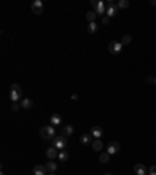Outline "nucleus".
<instances>
[{"label":"nucleus","instance_id":"20e7f679","mask_svg":"<svg viewBox=\"0 0 156 175\" xmlns=\"http://www.w3.org/2000/svg\"><path fill=\"white\" fill-rule=\"evenodd\" d=\"M92 6L95 8V13H97V16H100V14H106V3L105 2H97V0H92Z\"/></svg>","mask_w":156,"mask_h":175},{"label":"nucleus","instance_id":"4468645a","mask_svg":"<svg viewBox=\"0 0 156 175\" xmlns=\"http://www.w3.org/2000/svg\"><path fill=\"white\" fill-rule=\"evenodd\" d=\"M80 142H81L83 145H88V144H92V142H94V138H92V135H81Z\"/></svg>","mask_w":156,"mask_h":175},{"label":"nucleus","instance_id":"2eb2a0df","mask_svg":"<svg viewBox=\"0 0 156 175\" xmlns=\"http://www.w3.org/2000/svg\"><path fill=\"white\" fill-rule=\"evenodd\" d=\"M134 172H136V175H147V167L139 163V164L134 166Z\"/></svg>","mask_w":156,"mask_h":175},{"label":"nucleus","instance_id":"39448f33","mask_svg":"<svg viewBox=\"0 0 156 175\" xmlns=\"http://www.w3.org/2000/svg\"><path fill=\"white\" fill-rule=\"evenodd\" d=\"M108 50H109L113 55H117V53L122 52V44L117 42V41H111V42L108 44Z\"/></svg>","mask_w":156,"mask_h":175},{"label":"nucleus","instance_id":"393cba45","mask_svg":"<svg viewBox=\"0 0 156 175\" xmlns=\"http://www.w3.org/2000/svg\"><path fill=\"white\" fill-rule=\"evenodd\" d=\"M148 175H156V166H151L148 169Z\"/></svg>","mask_w":156,"mask_h":175},{"label":"nucleus","instance_id":"0eeeda50","mask_svg":"<svg viewBox=\"0 0 156 175\" xmlns=\"http://www.w3.org/2000/svg\"><path fill=\"white\" fill-rule=\"evenodd\" d=\"M31 11L35 14H41L44 11V3L41 2V0H35V2L31 3Z\"/></svg>","mask_w":156,"mask_h":175},{"label":"nucleus","instance_id":"c756f323","mask_svg":"<svg viewBox=\"0 0 156 175\" xmlns=\"http://www.w3.org/2000/svg\"><path fill=\"white\" fill-rule=\"evenodd\" d=\"M0 175H5V173H3V172H2V173H0Z\"/></svg>","mask_w":156,"mask_h":175},{"label":"nucleus","instance_id":"6e6552de","mask_svg":"<svg viewBox=\"0 0 156 175\" xmlns=\"http://www.w3.org/2000/svg\"><path fill=\"white\" fill-rule=\"evenodd\" d=\"M119 150H120V144H119V142H116V141H113V142H109V144H108V150H106V152H108L109 155H116V153L119 152Z\"/></svg>","mask_w":156,"mask_h":175},{"label":"nucleus","instance_id":"9d476101","mask_svg":"<svg viewBox=\"0 0 156 175\" xmlns=\"http://www.w3.org/2000/svg\"><path fill=\"white\" fill-rule=\"evenodd\" d=\"M91 135H92V138L100 139V138L103 136V130L98 127V125H95V127H92V128H91Z\"/></svg>","mask_w":156,"mask_h":175},{"label":"nucleus","instance_id":"f3484780","mask_svg":"<svg viewBox=\"0 0 156 175\" xmlns=\"http://www.w3.org/2000/svg\"><path fill=\"white\" fill-rule=\"evenodd\" d=\"M56 167H58V164L53 163V161H48V163L45 164V169H47V172H50V173H55V172H56Z\"/></svg>","mask_w":156,"mask_h":175},{"label":"nucleus","instance_id":"9b49d317","mask_svg":"<svg viewBox=\"0 0 156 175\" xmlns=\"http://www.w3.org/2000/svg\"><path fill=\"white\" fill-rule=\"evenodd\" d=\"M73 135V127L72 125H64V127L61 128V136L67 138V136H72Z\"/></svg>","mask_w":156,"mask_h":175},{"label":"nucleus","instance_id":"7c9ffc66","mask_svg":"<svg viewBox=\"0 0 156 175\" xmlns=\"http://www.w3.org/2000/svg\"><path fill=\"white\" fill-rule=\"evenodd\" d=\"M48 175H55V173H48Z\"/></svg>","mask_w":156,"mask_h":175},{"label":"nucleus","instance_id":"dca6fc26","mask_svg":"<svg viewBox=\"0 0 156 175\" xmlns=\"http://www.w3.org/2000/svg\"><path fill=\"white\" fill-rule=\"evenodd\" d=\"M33 173L35 175H47V169H45V166H35Z\"/></svg>","mask_w":156,"mask_h":175},{"label":"nucleus","instance_id":"f257e3e1","mask_svg":"<svg viewBox=\"0 0 156 175\" xmlns=\"http://www.w3.org/2000/svg\"><path fill=\"white\" fill-rule=\"evenodd\" d=\"M39 135H41L42 139H51V141H53L56 138V130H55L53 125H45V127L41 128Z\"/></svg>","mask_w":156,"mask_h":175},{"label":"nucleus","instance_id":"a211bd4d","mask_svg":"<svg viewBox=\"0 0 156 175\" xmlns=\"http://www.w3.org/2000/svg\"><path fill=\"white\" fill-rule=\"evenodd\" d=\"M58 160H60L61 163H66V161L69 160V152H67V150H60V153H58Z\"/></svg>","mask_w":156,"mask_h":175},{"label":"nucleus","instance_id":"4be33fe9","mask_svg":"<svg viewBox=\"0 0 156 175\" xmlns=\"http://www.w3.org/2000/svg\"><path fill=\"white\" fill-rule=\"evenodd\" d=\"M129 6V2L128 0H119L117 2V8H120V10H125V8H128Z\"/></svg>","mask_w":156,"mask_h":175},{"label":"nucleus","instance_id":"412c9836","mask_svg":"<svg viewBox=\"0 0 156 175\" xmlns=\"http://www.w3.org/2000/svg\"><path fill=\"white\" fill-rule=\"evenodd\" d=\"M95 17H97V13L95 11H89L88 14H86V20L91 23V22H95Z\"/></svg>","mask_w":156,"mask_h":175},{"label":"nucleus","instance_id":"1a4fd4ad","mask_svg":"<svg viewBox=\"0 0 156 175\" xmlns=\"http://www.w3.org/2000/svg\"><path fill=\"white\" fill-rule=\"evenodd\" d=\"M58 150L55 148V147H50V148H47V152H45V155H47V158L50 160V161H53L55 158H58Z\"/></svg>","mask_w":156,"mask_h":175},{"label":"nucleus","instance_id":"423d86ee","mask_svg":"<svg viewBox=\"0 0 156 175\" xmlns=\"http://www.w3.org/2000/svg\"><path fill=\"white\" fill-rule=\"evenodd\" d=\"M117 3H114V2H108L106 3V16L111 19V17H114L116 14H117Z\"/></svg>","mask_w":156,"mask_h":175},{"label":"nucleus","instance_id":"a878e982","mask_svg":"<svg viewBox=\"0 0 156 175\" xmlns=\"http://www.w3.org/2000/svg\"><path fill=\"white\" fill-rule=\"evenodd\" d=\"M11 108H13V111H19L20 110V103H13Z\"/></svg>","mask_w":156,"mask_h":175},{"label":"nucleus","instance_id":"5701e85b","mask_svg":"<svg viewBox=\"0 0 156 175\" xmlns=\"http://www.w3.org/2000/svg\"><path fill=\"white\" fill-rule=\"evenodd\" d=\"M88 31H89L91 35H94V33L97 31V22H91V23H88Z\"/></svg>","mask_w":156,"mask_h":175},{"label":"nucleus","instance_id":"f8f14e48","mask_svg":"<svg viewBox=\"0 0 156 175\" xmlns=\"http://www.w3.org/2000/svg\"><path fill=\"white\" fill-rule=\"evenodd\" d=\"M63 119L60 114H51L50 116V125H53V127H56V125H61Z\"/></svg>","mask_w":156,"mask_h":175},{"label":"nucleus","instance_id":"f03ea898","mask_svg":"<svg viewBox=\"0 0 156 175\" xmlns=\"http://www.w3.org/2000/svg\"><path fill=\"white\" fill-rule=\"evenodd\" d=\"M10 98L13 100L14 103H17V102L22 100V89H20V86L17 83L11 85V88H10Z\"/></svg>","mask_w":156,"mask_h":175},{"label":"nucleus","instance_id":"bb28decb","mask_svg":"<svg viewBox=\"0 0 156 175\" xmlns=\"http://www.w3.org/2000/svg\"><path fill=\"white\" fill-rule=\"evenodd\" d=\"M101 22H103V23H105V25H106V23H109V17H108V16H105V17H103V19H101Z\"/></svg>","mask_w":156,"mask_h":175},{"label":"nucleus","instance_id":"cd10ccee","mask_svg":"<svg viewBox=\"0 0 156 175\" xmlns=\"http://www.w3.org/2000/svg\"><path fill=\"white\" fill-rule=\"evenodd\" d=\"M145 81H147V83H153V81H154V78H151V77H147V78H145Z\"/></svg>","mask_w":156,"mask_h":175},{"label":"nucleus","instance_id":"c85d7f7f","mask_svg":"<svg viewBox=\"0 0 156 175\" xmlns=\"http://www.w3.org/2000/svg\"><path fill=\"white\" fill-rule=\"evenodd\" d=\"M105 175H113V173H105Z\"/></svg>","mask_w":156,"mask_h":175},{"label":"nucleus","instance_id":"6ab92c4d","mask_svg":"<svg viewBox=\"0 0 156 175\" xmlns=\"http://www.w3.org/2000/svg\"><path fill=\"white\" fill-rule=\"evenodd\" d=\"M92 148L95 150V152H100V150L103 148V142H101L100 139H94V142H92Z\"/></svg>","mask_w":156,"mask_h":175},{"label":"nucleus","instance_id":"7ed1b4c3","mask_svg":"<svg viewBox=\"0 0 156 175\" xmlns=\"http://www.w3.org/2000/svg\"><path fill=\"white\" fill-rule=\"evenodd\" d=\"M53 147H55L56 150H66V147H67V138H64V136H56V138L53 139Z\"/></svg>","mask_w":156,"mask_h":175},{"label":"nucleus","instance_id":"ddd939ff","mask_svg":"<svg viewBox=\"0 0 156 175\" xmlns=\"http://www.w3.org/2000/svg\"><path fill=\"white\" fill-rule=\"evenodd\" d=\"M20 106H22L23 110H31V108H33V100H30V98H22V100H20Z\"/></svg>","mask_w":156,"mask_h":175},{"label":"nucleus","instance_id":"aec40b11","mask_svg":"<svg viewBox=\"0 0 156 175\" xmlns=\"http://www.w3.org/2000/svg\"><path fill=\"white\" fill-rule=\"evenodd\" d=\"M109 153L108 152H105V153H100V156H98V160H100V163H109Z\"/></svg>","mask_w":156,"mask_h":175},{"label":"nucleus","instance_id":"2f4dec72","mask_svg":"<svg viewBox=\"0 0 156 175\" xmlns=\"http://www.w3.org/2000/svg\"><path fill=\"white\" fill-rule=\"evenodd\" d=\"M154 85H156V78H154Z\"/></svg>","mask_w":156,"mask_h":175},{"label":"nucleus","instance_id":"b1692460","mask_svg":"<svg viewBox=\"0 0 156 175\" xmlns=\"http://www.w3.org/2000/svg\"><path fill=\"white\" fill-rule=\"evenodd\" d=\"M120 44H122V45H128V44H131V36H129V35H125V36L122 38Z\"/></svg>","mask_w":156,"mask_h":175}]
</instances>
